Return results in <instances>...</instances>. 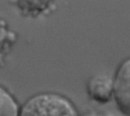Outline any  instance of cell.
I'll list each match as a JSON object with an SVG mask.
<instances>
[{"mask_svg":"<svg viewBox=\"0 0 130 116\" xmlns=\"http://www.w3.org/2000/svg\"><path fill=\"white\" fill-rule=\"evenodd\" d=\"M20 116H80L74 103L55 92H41L21 105Z\"/></svg>","mask_w":130,"mask_h":116,"instance_id":"obj_1","label":"cell"},{"mask_svg":"<svg viewBox=\"0 0 130 116\" xmlns=\"http://www.w3.org/2000/svg\"><path fill=\"white\" fill-rule=\"evenodd\" d=\"M18 40L17 33L12 30L8 23L0 17V68L5 62Z\"/></svg>","mask_w":130,"mask_h":116,"instance_id":"obj_5","label":"cell"},{"mask_svg":"<svg viewBox=\"0 0 130 116\" xmlns=\"http://www.w3.org/2000/svg\"><path fill=\"white\" fill-rule=\"evenodd\" d=\"M21 108L16 97L0 84V116H20Z\"/></svg>","mask_w":130,"mask_h":116,"instance_id":"obj_6","label":"cell"},{"mask_svg":"<svg viewBox=\"0 0 130 116\" xmlns=\"http://www.w3.org/2000/svg\"><path fill=\"white\" fill-rule=\"evenodd\" d=\"M118 111L130 116V56L118 65L113 75V100Z\"/></svg>","mask_w":130,"mask_h":116,"instance_id":"obj_2","label":"cell"},{"mask_svg":"<svg viewBox=\"0 0 130 116\" xmlns=\"http://www.w3.org/2000/svg\"><path fill=\"white\" fill-rule=\"evenodd\" d=\"M14 3L21 15L34 19L50 14L56 9L53 1H16Z\"/></svg>","mask_w":130,"mask_h":116,"instance_id":"obj_4","label":"cell"},{"mask_svg":"<svg viewBox=\"0 0 130 116\" xmlns=\"http://www.w3.org/2000/svg\"><path fill=\"white\" fill-rule=\"evenodd\" d=\"M80 116H119L113 111L108 109L95 108L87 110Z\"/></svg>","mask_w":130,"mask_h":116,"instance_id":"obj_7","label":"cell"},{"mask_svg":"<svg viewBox=\"0 0 130 116\" xmlns=\"http://www.w3.org/2000/svg\"><path fill=\"white\" fill-rule=\"evenodd\" d=\"M89 98L100 105H106L113 100V76L99 73L91 77L86 84Z\"/></svg>","mask_w":130,"mask_h":116,"instance_id":"obj_3","label":"cell"}]
</instances>
